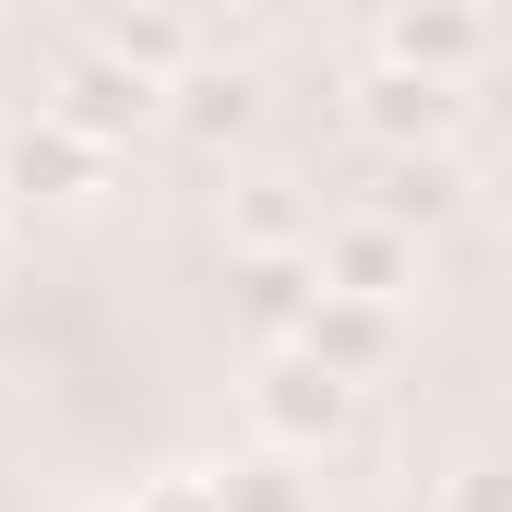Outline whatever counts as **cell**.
<instances>
[{
	"label": "cell",
	"mask_w": 512,
	"mask_h": 512,
	"mask_svg": "<svg viewBox=\"0 0 512 512\" xmlns=\"http://www.w3.org/2000/svg\"><path fill=\"white\" fill-rule=\"evenodd\" d=\"M251 310H262V334H298V310H310V274L286 251H262L251 262Z\"/></svg>",
	"instance_id": "obj_11"
},
{
	"label": "cell",
	"mask_w": 512,
	"mask_h": 512,
	"mask_svg": "<svg viewBox=\"0 0 512 512\" xmlns=\"http://www.w3.org/2000/svg\"><path fill=\"white\" fill-rule=\"evenodd\" d=\"M155 120H167V131H191V143H239V131L262 120V84L239 72V60H179Z\"/></svg>",
	"instance_id": "obj_5"
},
{
	"label": "cell",
	"mask_w": 512,
	"mask_h": 512,
	"mask_svg": "<svg viewBox=\"0 0 512 512\" xmlns=\"http://www.w3.org/2000/svg\"><path fill=\"white\" fill-rule=\"evenodd\" d=\"M0 262H12V251H0Z\"/></svg>",
	"instance_id": "obj_15"
},
{
	"label": "cell",
	"mask_w": 512,
	"mask_h": 512,
	"mask_svg": "<svg viewBox=\"0 0 512 512\" xmlns=\"http://www.w3.org/2000/svg\"><path fill=\"white\" fill-rule=\"evenodd\" d=\"M358 131L393 143V155H429L441 131H453V72H417V60H393L358 84Z\"/></svg>",
	"instance_id": "obj_4"
},
{
	"label": "cell",
	"mask_w": 512,
	"mask_h": 512,
	"mask_svg": "<svg viewBox=\"0 0 512 512\" xmlns=\"http://www.w3.org/2000/svg\"><path fill=\"white\" fill-rule=\"evenodd\" d=\"M215 512H310V477H298V453H251V465H227V477H203Z\"/></svg>",
	"instance_id": "obj_8"
},
{
	"label": "cell",
	"mask_w": 512,
	"mask_h": 512,
	"mask_svg": "<svg viewBox=\"0 0 512 512\" xmlns=\"http://www.w3.org/2000/svg\"><path fill=\"white\" fill-rule=\"evenodd\" d=\"M382 215H393V227H429V215H453V167H441V143H429V155H393Z\"/></svg>",
	"instance_id": "obj_9"
},
{
	"label": "cell",
	"mask_w": 512,
	"mask_h": 512,
	"mask_svg": "<svg viewBox=\"0 0 512 512\" xmlns=\"http://www.w3.org/2000/svg\"><path fill=\"white\" fill-rule=\"evenodd\" d=\"M96 48H120V60H143V72H155V84H167V72H179V60H191V36H179V24H167V12H108V36H96Z\"/></svg>",
	"instance_id": "obj_10"
},
{
	"label": "cell",
	"mask_w": 512,
	"mask_h": 512,
	"mask_svg": "<svg viewBox=\"0 0 512 512\" xmlns=\"http://www.w3.org/2000/svg\"><path fill=\"white\" fill-rule=\"evenodd\" d=\"M477 48H489V12L477 0H429V12L393 24V60H417V72H465Z\"/></svg>",
	"instance_id": "obj_7"
},
{
	"label": "cell",
	"mask_w": 512,
	"mask_h": 512,
	"mask_svg": "<svg viewBox=\"0 0 512 512\" xmlns=\"http://www.w3.org/2000/svg\"><path fill=\"white\" fill-rule=\"evenodd\" d=\"M453 512H489V477H465V489H453Z\"/></svg>",
	"instance_id": "obj_14"
},
{
	"label": "cell",
	"mask_w": 512,
	"mask_h": 512,
	"mask_svg": "<svg viewBox=\"0 0 512 512\" xmlns=\"http://www.w3.org/2000/svg\"><path fill=\"white\" fill-rule=\"evenodd\" d=\"M155 108H167V84H155L143 60H120V48H84V60L60 72V108H48V120L84 131V143H120V131H155Z\"/></svg>",
	"instance_id": "obj_2"
},
{
	"label": "cell",
	"mask_w": 512,
	"mask_h": 512,
	"mask_svg": "<svg viewBox=\"0 0 512 512\" xmlns=\"http://www.w3.org/2000/svg\"><path fill=\"white\" fill-rule=\"evenodd\" d=\"M322 286H334V298L393 310V298L417 286V239H405L393 215H346V227H322Z\"/></svg>",
	"instance_id": "obj_3"
},
{
	"label": "cell",
	"mask_w": 512,
	"mask_h": 512,
	"mask_svg": "<svg viewBox=\"0 0 512 512\" xmlns=\"http://www.w3.org/2000/svg\"><path fill=\"white\" fill-rule=\"evenodd\" d=\"M251 417H262V441H274V453H322V441H346L358 382H346V370H322L310 346H274V358H262V382H251Z\"/></svg>",
	"instance_id": "obj_1"
},
{
	"label": "cell",
	"mask_w": 512,
	"mask_h": 512,
	"mask_svg": "<svg viewBox=\"0 0 512 512\" xmlns=\"http://www.w3.org/2000/svg\"><path fill=\"white\" fill-rule=\"evenodd\" d=\"M0 191H24V203H72V191H96V143L60 120H36L12 155H0Z\"/></svg>",
	"instance_id": "obj_6"
},
{
	"label": "cell",
	"mask_w": 512,
	"mask_h": 512,
	"mask_svg": "<svg viewBox=\"0 0 512 512\" xmlns=\"http://www.w3.org/2000/svg\"><path fill=\"white\" fill-rule=\"evenodd\" d=\"M131 512H215V489H203V477H155Z\"/></svg>",
	"instance_id": "obj_13"
},
{
	"label": "cell",
	"mask_w": 512,
	"mask_h": 512,
	"mask_svg": "<svg viewBox=\"0 0 512 512\" xmlns=\"http://www.w3.org/2000/svg\"><path fill=\"white\" fill-rule=\"evenodd\" d=\"M239 239H251V251H286V239H298V203H286V179H251V203H239Z\"/></svg>",
	"instance_id": "obj_12"
}]
</instances>
